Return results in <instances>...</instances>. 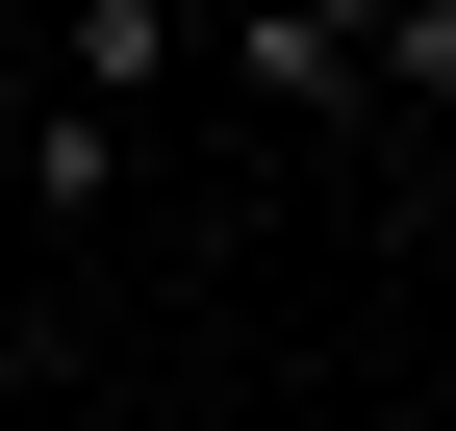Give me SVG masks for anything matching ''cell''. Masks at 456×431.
<instances>
[{"label":"cell","instance_id":"1","mask_svg":"<svg viewBox=\"0 0 456 431\" xmlns=\"http://www.w3.org/2000/svg\"><path fill=\"white\" fill-rule=\"evenodd\" d=\"M228 77H254V102H305V127H355V102H380V26H330V0H254V26H228Z\"/></svg>","mask_w":456,"mask_h":431},{"label":"cell","instance_id":"2","mask_svg":"<svg viewBox=\"0 0 456 431\" xmlns=\"http://www.w3.org/2000/svg\"><path fill=\"white\" fill-rule=\"evenodd\" d=\"M0 280H26V203H0Z\"/></svg>","mask_w":456,"mask_h":431}]
</instances>
